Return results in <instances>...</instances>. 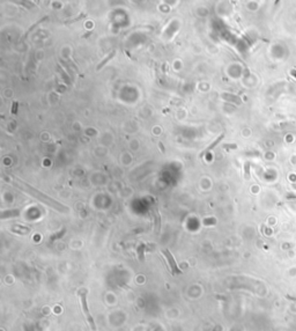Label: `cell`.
<instances>
[{
    "label": "cell",
    "mask_w": 296,
    "mask_h": 331,
    "mask_svg": "<svg viewBox=\"0 0 296 331\" xmlns=\"http://www.w3.org/2000/svg\"><path fill=\"white\" fill-rule=\"evenodd\" d=\"M13 178L15 180V182H13V184H15V185L18 186V188H20V189L24 190L27 194H31V196H32L34 198H37L38 200H41L42 203H44V204H46V205H49V206H51L52 208L57 210V211H59V212H64V213H65V212H68V211H70L67 206H65V205L60 204L59 202H57V200H54L53 198L49 197L48 194H43V192H41L40 190H37V189H35V188H32L31 185H29V184L24 183V182L21 181V180H18L16 177H13Z\"/></svg>",
    "instance_id": "cell-1"
},
{
    "label": "cell",
    "mask_w": 296,
    "mask_h": 331,
    "mask_svg": "<svg viewBox=\"0 0 296 331\" xmlns=\"http://www.w3.org/2000/svg\"><path fill=\"white\" fill-rule=\"evenodd\" d=\"M87 293H88L87 288H84V287H82V288H80L79 292H78V295H79V299H80V303H81V309H82L84 316H86V320H87V322H88L89 327H90V329H92L93 331H96V324H95V321H94L92 314H90V311H89L88 303H87Z\"/></svg>",
    "instance_id": "cell-2"
},
{
    "label": "cell",
    "mask_w": 296,
    "mask_h": 331,
    "mask_svg": "<svg viewBox=\"0 0 296 331\" xmlns=\"http://www.w3.org/2000/svg\"><path fill=\"white\" fill-rule=\"evenodd\" d=\"M162 254H163L164 257H165V258H167V260H168L169 265H170V269H171V272H173L174 276H176V274H181L182 271L179 270V268H178V265H177L176 260H175L174 256L171 255V252L169 251L168 249H162Z\"/></svg>",
    "instance_id": "cell-3"
},
{
    "label": "cell",
    "mask_w": 296,
    "mask_h": 331,
    "mask_svg": "<svg viewBox=\"0 0 296 331\" xmlns=\"http://www.w3.org/2000/svg\"><path fill=\"white\" fill-rule=\"evenodd\" d=\"M154 216H155V226H156V233H160L161 220H160V213L157 210H154Z\"/></svg>",
    "instance_id": "cell-4"
},
{
    "label": "cell",
    "mask_w": 296,
    "mask_h": 331,
    "mask_svg": "<svg viewBox=\"0 0 296 331\" xmlns=\"http://www.w3.org/2000/svg\"><path fill=\"white\" fill-rule=\"evenodd\" d=\"M144 249H145V243H141L138 247V257L140 260H144Z\"/></svg>",
    "instance_id": "cell-5"
}]
</instances>
